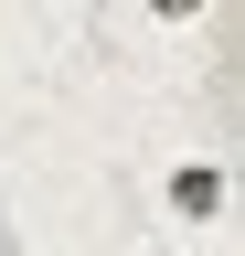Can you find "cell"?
Listing matches in <instances>:
<instances>
[{
  "mask_svg": "<svg viewBox=\"0 0 245 256\" xmlns=\"http://www.w3.org/2000/svg\"><path fill=\"white\" fill-rule=\"evenodd\" d=\"M171 214L181 224H213V214H224V171H213V160H181V171H171Z\"/></svg>",
  "mask_w": 245,
  "mask_h": 256,
  "instance_id": "6da1fadb",
  "label": "cell"
},
{
  "mask_svg": "<svg viewBox=\"0 0 245 256\" xmlns=\"http://www.w3.org/2000/svg\"><path fill=\"white\" fill-rule=\"evenodd\" d=\"M149 22H203V0H149Z\"/></svg>",
  "mask_w": 245,
  "mask_h": 256,
  "instance_id": "7a4b0ae2",
  "label": "cell"
}]
</instances>
